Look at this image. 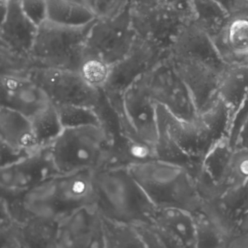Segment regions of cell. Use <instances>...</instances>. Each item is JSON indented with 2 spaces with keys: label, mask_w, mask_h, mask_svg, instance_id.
<instances>
[{
  "label": "cell",
  "mask_w": 248,
  "mask_h": 248,
  "mask_svg": "<svg viewBox=\"0 0 248 248\" xmlns=\"http://www.w3.org/2000/svg\"><path fill=\"white\" fill-rule=\"evenodd\" d=\"M7 198L17 219L31 217L57 221L95 204L93 172L58 173L21 195Z\"/></svg>",
  "instance_id": "1"
},
{
  "label": "cell",
  "mask_w": 248,
  "mask_h": 248,
  "mask_svg": "<svg viewBox=\"0 0 248 248\" xmlns=\"http://www.w3.org/2000/svg\"><path fill=\"white\" fill-rule=\"evenodd\" d=\"M93 185L95 204L102 215L129 224H152L157 207L126 165L93 172Z\"/></svg>",
  "instance_id": "2"
},
{
  "label": "cell",
  "mask_w": 248,
  "mask_h": 248,
  "mask_svg": "<svg viewBox=\"0 0 248 248\" xmlns=\"http://www.w3.org/2000/svg\"><path fill=\"white\" fill-rule=\"evenodd\" d=\"M48 148L61 174L96 172L115 165L113 141L103 125L64 128Z\"/></svg>",
  "instance_id": "3"
},
{
  "label": "cell",
  "mask_w": 248,
  "mask_h": 248,
  "mask_svg": "<svg viewBox=\"0 0 248 248\" xmlns=\"http://www.w3.org/2000/svg\"><path fill=\"white\" fill-rule=\"evenodd\" d=\"M128 167L157 208L191 211L202 206L196 178L187 168L155 157L133 162Z\"/></svg>",
  "instance_id": "4"
},
{
  "label": "cell",
  "mask_w": 248,
  "mask_h": 248,
  "mask_svg": "<svg viewBox=\"0 0 248 248\" xmlns=\"http://www.w3.org/2000/svg\"><path fill=\"white\" fill-rule=\"evenodd\" d=\"M95 20L80 26H64L48 20L42 23L38 27L31 52L34 67L78 72L84 60L87 36Z\"/></svg>",
  "instance_id": "5"
},
{
  "label": "cell",
  "mask_w": 248,
  "mask_h": 248,
  "mask_svg": "<svg viewBox=\"0 0 248 248\" xmlns=\"http://www.w3.org/2000/svg\"><path fill=\"white\" fill-rule=\"evenodd\" d=\"M136 39L131 8L111 17H98L87 36L84 58H99L113 67L128 56Z\"/></svg>",
  "instance_id": "6"
},
{
  "label": "cell",
  "mask_w": 248,
  "mask_h": 248,
  "mask_svg": "<svg viewBox=\"0 0 248 248\" xmlns=\"http://www.w3.org/2000/svg\"><path fill=\"white\" fill-rule=\"evenodd\" d=\"M29 77L55 107L80 106L98 110L103 100V93L90 86L77 71L34 67Z\"/></svg>",
  "instance_id": "7"
},
{
  "label": "cell",
  "mask_w": 248,
  "mask_h": 248,
  "mask_svg": "<svg viewBox=\"0 0 248 248\" xmlns=\"http://www.w3.org/2000/svg\"><path fill=\"white\" fill-rule=\"evenodd\" d=\"M132 26L137 36L154 45L166 55L192 19L160 2L131 8Z\"/></svg>",
  "instance_id": "8"
},
{
  "label": "cell",
  "mask_w": 248,
  "mask_h": 248,
  "mask_svg": "<svg viewBox=\"0 0 248 248\" xmlns=\"http://www.w3.org/2000/svg\"><path fill=\"white\" fill-rule=\"evenodd\" d=\"M145 78L153 100L173 116L187 121L199 116L187 86L167 55L145 74Z\"/></svg>",
  "instance_id": "9"
},
{
  "label": "cell",
  "mask_w": 248,
  "mask_h": 248,
  "mask_svg": "<svg viewBox=\"0 0 248 248\" xmlns=\"http://www.w3.org/2000/svg\"><path fill=\"white\" fill-rule=\"evenodd\" d=\"M48 146L1 166V196L13 198L58 174Z\"/></svg>",
  "instance_id": "10"
},
{
  "label": "cell",
  "mask_w": 248,
  "mask_h": 248,
  "mask_svg": "<svg viewBox=\"0 0 248 248\" xmlns=\"http://www.w3.org/2000/svg\"><path fill=\"white\" fill-rule=\"evenodd\" d=\"M158 128L163 130L189 157L202 163L213 146L219 141L200 116L192 121L173 116L157 104Z\"/></svg>",
  "instance_id": "11"
},
{
  "label": "cell",
  "mask_w": 248,
  "mask_h": 248,
  "mask_svg": "<svg viewBox=\"0 0 248 248\" xmlns=\"http://www.w3.org/2000/svg\"><path fill=\"white\" fill-rule=\"evenodd\" d=\"M166 56L154 45L137 36L128 56L112 67L109 81L102 93L106 96L119 95L131 83L152 70Z\"/></svg>",
  "instance_id": "12"
},
{
  "label": "cell",
  "mask_w": 248,
  "mask_h": 248,
  "mask_svg": "<svg viewBox=\"0 0 248 248\" xmlns=\"http://www.w3.org/2000/svg\"><path fill=\"white\" fill-rule=\"evenodd\" d=\"M1 165L42 147L32 121L21 113L0 107Z\"/></svg>",
  "instance_id": "13"
},
{
  "label": "cell",
  "mask_w": 248,
  "mask_h": 248,
  "mask_svg": "<svg viewBox=\"0 0 248 248\" xmlns=\"http://www.w3.org/2000/svg\"><path fill=\"white\" fill-rule=\"evenodd\" d=\"M1 106L30 120L52 104L42 88L29 76L1 74Z\"/></svg>",
  "instance_id": "14"
},
{
  "label": "cell",
  "mask_w": 248,
  "mask_h": 248,
  "mask_svg": "<svg viewBox=\"0 0 248 248\" xmlns=\"http://www.w3.org/2000/svg\"><path fill=\"white\" fill-rule=\"evenodd\" d=\"M1 8L0 49L31 58L38 26L23 13L20 1L1 0Z\"/></svg>",
  "instance_id": "15"
},
{
  "label": "cell",
  "mask_w": 248,
  "mask_h": 248,
  "mask_svg": "<svg viewBox=\"0 0 248 248\" xmlns=\"http://www.w3.org/2000/svg\"><path fill=\"white\" fill-rule=\"evenodd\" d=\"M168 58L187 86L198 115L205 113L219 100L218 87L222 72L199 62Z\"/></svg>",
  "instance_id": "16"
},
{
  "label": "cell",
  "mask_w": 248,
  "mask_h": 248,
  "mask_svg": "<svg viewBox=\"0 0 248 248\" xmlns=\"http://www.w3.org/2000/svg\"><path fill=\"white\" fill-rule=\"evenodd\" d=\"M167 55L175 59L199 62L221 72L228 65L214 39L192 20L186 25Z\"/></svg>",
  "instance_id": "17"
},
{
  "label": "cell",
  "mask_w": 248,
  "mask_h": 248,
  "mask_svg": "<svg viewBox=\"0 0 248 248\" xmlns=\"http://www.w3.org/2000/svg\"><path fill=\"white\" fill-rule=\"evenodd\" d=\"M214 41L227 63L248 62V16L230 18Z\"/></svg>",
  "instance_id": "18"
},
{
  "label": "cell",
  "mask_w": 248,
  "mask_h": 248,
  "mask_svg": "<svg viewBox=\"0 0 248 248\" xmlns=\"http://www.w3.org/2000/svg\"><path fill=\"white\" fill-rule=\"evenodd\" d=\"M248 94V62L228 64L220 77L219 100L230 108L233 116Z\"/></svg>",
  "instance_id": "19"
},
{
  "label": "cell",
  "mask_w": 248,
  "mask_h": 248,
  "mask_svg": "<svg viewBox=\"0 0 248 248\" xmlns=\"http://www.w3.org/2000/svg\"><path fill=\"white\" fill-rule=\"evenodd\" d=\"M100 217L104 248H149L134 224Z\"/></svg>",
  "instance_id": "20"
},
{
  "label": "cell",
  "mask_w": 248,
  "mask_h": 248,
  "mask_svg": "<svg viewBox=\"0 0 248 248\" xmlns=\"http://www.w3.org/2000/svg\"><path fill=\"white\" fill-rule=\"evenodd\" d=\"M230 17L215 0H192V20L214 40L218 37Z\"/></svg>",
  "instance_id": "21"
},
{
  "label": "cell",
  "mask_w": 248,
  "mask_h": 248,
  "mask_svg": "<svg viewBox=\"0 0 248 248\" xmlns=\"http://www.w3.org/2000/svg\"><path fill=\"white\" fill-rule=\"evenodd\" d=\"M97 17L94 12L75 1L48 0V20L53 23L64 26H84Z\"/></svg>",
  "instance_id": "22"
},
{
  "label": "cell",
  "mask_w": 248,
  "mask_h": 248,
  "mask_svg": "<svg viewBox=\"0 0 248 248\" xmlns=\"http://www.w3.org/2000/svg\"><path fill=\"white\" fill-rule=\"evenodd\" d=\"M31 121L42 147L49 145L64 128L58 110L53 104H51Z\"/></svg>",
  "instance_id": "23"
},
{
  "label": "cell",
  "mask_w": 248,
  "mask_h": 248,
  "mask_svg": "<svg viewBox=\"0 0 248 248\" xmlns=\"http://www.w3.org/2000/svg\"><path fill=\"white\" fill-rule=\"evenodd\" d=\"M56 108L64 128L102 125L101 118L96 109L80 106H59Z\"/></svg>",
  "instance_id": "24"
},
{
  "label": "cell",
  "mask_w": 248,
  "mask_h": 248,
  "mask_svg": "<svg viewBox=\"0 0 248 248\" xmlns=\"http://www.w3.org/2000/svg\"><path fill=\"white\" fill-rule=\"evenodd\" d=\"M112 71V66L99 58L85 57L78 72L92 87L102 90L106 87Z\"/></svg>",
  "instance_id": "25"
},
{
  "label": "cell",
  "mask_w": 248,
  "mask_h": 248,
  "mask_svg": "<svg viewBox=\"0 0 248 248\" xmlns=\"http://www.w3.org/2000/svg\"><path fill=\"white\" fill-rule=\"evenodd\" d=\"M248 185V149H235L224 181V189Z\"/></svg>",
  "instance_id": "26"
},
{
  "label": "cell",
  "mask_w": 248,
  "mask_h": 248,
  "mask_svg": "<svg viewBox=\"0 0 248 248\" xmlns=\"http://www.w3.org/2000/svg\"><path fill=\"white\" fill-rule=\"evenodd\" d=\"M98 17H111L128 8L154 5L160 0H95Z\"/></svg>",
  "instance_id": "27"
},
{
  "label": "cell",
  "mask_w": 248,
  "mask_h": 248,
  "mask_svg": "<svg viewBox=\"0 0 248 248\" xmlns=\"http://www.w3.org/2000/svg\"><path fill=\"white\" fill-rule=\"evenodd\" d=\"M26 16L39 27L48 20V0H20Z\"/></svg>",
  "instance_id": "28"
},
{
  "label": "cell",
  "mask_w": 248,
  "mask_h": 248,
  "mask_svg": "<svg viewBox=\"0 0 248 248\" xmlns=\"http://www.w3.org/2000/svg\"><path fill=\"white\" fill-rule=\"evenodd\" d=\"M230 18L248 16V0H215Z\"/></svg>",
  "instance_id": "29"
},
{
  "label": "cell",
  "mask_w": 248,
  "mask_h": 248,
  "mask_svg": "<svg viewBox=\"0 0 248 248\" xmlns=\"http://www.w3.org/2000/svg\"><path fill=\"white\" fill-rule=\"evenodd\" d=\"M248 115V94L245 97L244 100L242 102L241 104L231 118V123H230V128H229L228 137L232 146L237 132L241 126V124Z\"/></svg>",
  "instance_id": "30"
},
{
  "label": "cell",
  "mask_w": 248,
  "mask_h": 248,
  "mask_svg": "<svg viewBox=\"0 0 248 248\" xmlns=\"http://www.w3.org/2000/svg\"><path fill=\"white\" fill-rule=\"evenodd\" d=\"M235 149H248V115L241 124L233 143Z\"/></svg>",
  "instance_id": "31"
},
{
  "label": "cell",
  "mask_w": 248,
  "mask_h": 248,
  "mask_svg": "<svg viewBox=\"0 0 248 248\" xmlns=\"http://www.w3.org/2000/svg\"><path fill=\"white\" fill-rule=\"evenodd\" d=\"M192 19V0H160Z\"/></svg>",
  "instance_id": "32"
},
{
  "label": "cell",
  "mask_w": 248,
  "mask_h": 248,
  "mask_svg": "<svg viewBox=\"0 0 248 248\" xmlns=\"http://www.w3.org/2000/svg\"><path fill=\"white\" fill-rule=\"evenodd\" d=\"M71 1H75V2L79 3V4L85 6L96 14V1H95V0H71Z\"/></svg>",
  "instance_id": "33"
},
{
  "label": "cell",
  "mask_w": 248,
  "mask_h": 248,
  "mask_svg": "<svg viewBox=\"0 0 248 248\" xmlns=\"http://www.w3.org/2000/svg\"><path fill=\"white\" fill-rule=\"evenodd\" d=\"M7 1H20V0H7Z\"/></svg>",
  "instance_id": "34"
}]
</instances>
